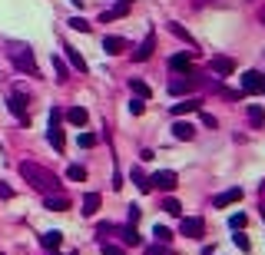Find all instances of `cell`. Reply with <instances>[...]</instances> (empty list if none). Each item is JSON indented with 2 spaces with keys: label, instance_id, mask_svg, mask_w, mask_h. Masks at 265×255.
Instances as JSON below:
<instances>
[{
  "label": "cell",
  "instance_id": "obj_13",
  "mask_svg": "<svg viewBox=\"0 0 265 255\" xmlns=\"http://www.w3.org/2000/svg\"><path fill=\"white\" fill-rule=\"evenodd\" d=\"M169 70H176V73H186V76H196V73H192V60H189L186 53H176V56H172V60H169Z\"/></svg>",
  "mask_w": 265,
  "mask_h": 255
},
{
  "label": "cell",
  "instance_id": "obj_2",
  "mask_svg": "<svg viewBox=\"0 0 265 255\" xmlns=\"http://www.w3.org/2000/svg\"><path fill=\"white\" fill-rule=\"evenodd\" d=\"M7 56L13 60V67L20 70V73H30V76H40L37 70V60H33V50L24 44H10V50H7Z\"/></svg>",
  "mask_w": 265,
  "mask_h": 255
},
{
  "label": "cell",
  "instance_id": "obj_4",
  "mask_svg": "<svg viewBox=\"0 0 265 255\" xmlns=\"http://www.w3.org/2000/svg\"><path fill=\"white\" fill-rule=\"evenodd\" d=\"M7 110H10L24 126L30 123V113H27V96H24V93H10V100H7Z\"/></svg>",
  "mask_w": 265,
  "mask_h": 255
},
{
  "label": "cell",
  "instance_id": "obj_14",
  "mask_svg": "<svg viewBox=\"0 0 265 255\" xmlns=\"http://www.w3.org/2000/svg\"><path fill=\"white\" fill-rule=\"evenodd\" d=\"M103 50H106L109 56H120L123 50H126V40L123 37H103Z\"/></svg>",
  "mask_w": 265,
  "mask_h": 255
},
{
  "label": "cell",
  "instance_id": "obj_26",
  "mask_svg": "<svg viewBox=\"0 0 265 255\" xmlns=\"http://www.w3.org/2000/svg\"><path fill=\"white\" fill-rule=\"evenodd\" d=\"M262 119H265V110H262V106H249V123H252V126H262Z\"/></svg>",
  "mask_w": 265,
  "mask_h": 255
},
{
  "label": "cell",
  "instance_id": "obj_6",
  "mask_svg": "<svg viewBox=\"0 0 265 255\" xmlns=\"http://www.w3.org/2000/svg\"><path fill=\"white\" fill-rule=\"evenodd\" d=\"M149 186H159L163 193H172V189L179 186V176L172 173V169H163V173H156V176L149 179Z\"/></svg>",
  "mask_w": 265,
  "mask_h": 255
},
{
  "label": "cell",
  "instance_id": "obj_29",
  "mask_svg": "<svg viewBox=\"0 0 265 255\" xmlns=\"http://www.w3.org/2000/svg\"><path fill=\"white\" fill-rule=\"evenodd\" d=\"M169 30L176 33L179 40H186V44H189V47H196V40H192V37H189V33H186V30H183V27H179V24H169Z\"/></svg>",
  "mask_w": 265,
  "mask_h": 255
},
{
  "label": "cell",
  "instance_id": "obj_41",
  "mask_svg": "<svg viewBox=\"0 0 265 255\" xmlns=\"http://www.w3.org/2000/svg\"><path fill=\"white\" fill-rule=\"evenodd\" d=\"M116 7H129V0H116Z\"/></svg>",
  "mask_w": 265,
  "mask_h": 255
},
{
  "label": "cell",
  "instance_id": "obj_34",
  "mask_svg": "<svg viewBox=\"0 0 265 255\" xmlns=\"http://www.w3.org/2000/svg\"><path fill=\"white\" fill-rule=\"evenodd\" d=\"M100 249H103V255H126L120 245H113V242H100Z\"/></svg>",
  "mask_w": 265,
  "mask_h": 255
},
{
  "label": "cell",
  "instance_id": "obj_43",
  "mask_svg": "<svg viewBox=\"0 0 265 255\" xmlns=\"http://www.w3.org/2000/svg\"><path fill=\"white\" fill-rule=\"evenodd\" d=\"M262 93H265V83H262Z\"/></svg>",
  "mask_w": 265,
  "mask_h": 255
},
{
  "label": "cell",
  "instance_id": "obj_18",
  "mask_svg": "<svg viewBox=\"0 0 265 255\" xmlns=\"http://www.w3.org/2000/svg\"><path fill=\"white\" fill-rule=\"evenodd\" d=\"M67 50V60L73 63V70H80V73H86V60L80 56V50H73V47H63Z\"/></svg>",
  "mask_w": 265,
  "mask_h": 255
},
{
  "label": "cell",
  "instance_id": "obj_25",
  "mask_svg": "<svg viewBox=\"0 0 265 255\" xmlns=\"http://www.w3.org/2000/svg\"><path fill=\"white\" fill-rule=\"evenodd\" d=\"M67 179L70 182H83V179H86V169H83V166H70L67 169Z\"/></svg>",
  "mask_w": 265,
  "mask_h": 255
},
{
  "label": "cell",
  "instance_id": "obj_11",
  "mask_svg": "<svg viewBox=\"0 0 265 255\" xmlns=\"http://www.w3.org/2000/svg\"><path fill=\"white\" fill-rule=\"evenodd\" d=\"M239 199H242V189L235 186V189H226V193H219V196L212 199V205H215V209H226V205H232V202H239Z\"/></svg>",
  "mask_w": 265,
  "mask_h": 255
},
{
  "label": "cell",
  "instance_id": "obj_24",
  "mask_svg": "<svg viewBox=\"0 0 265 255\" xmlns=\"http://www.w3.org/2000/svg\"><path fill=\"white\" fill-rule=\"evenodd\" d=\"M152 236H156V242L159 245H169V239H172V232L166 229V225H156V229H152Z\"/></svg>",
  "mask_w": 265,
  "mask_h": 255
},
{
  "label": "cell",
  "instance_id": "obj_33",
  "mask_svg": "<svg viewBox=\"0 0 265 255\" xmlns=\"http://www.w3.org/2000/svg\"><path fill=\"white\" fill-rule=\"evenodd\" d=\"M232 242L239 245L242 252H249V249H252V242H249V236H242V232H235V236H232Z\"/></svg>",
  "mask_w": 265,
  "mask_h": 255
},
{
  "label": "cell",
  "instance_id": "obj_19",
  "mask_svg": "<svg viewBox=\"0 0 265 255\" xmlns=\"http://www.w3.org/2000/svg\"><path fill=\"white\" fill-rule=\"evenodd\" d=\"M40 242L47 245V249H60V242H63V232H43V236H40Z\"/></svg>",
  "mask_w": 265,
  "mask_h": 255
},
{
  "label": "cell",
  "instance_id": "obj_21",
  "mask_svg": "<svg viewBox=\"0 0 265 255\" xmlns=\"http://www.w3.org/2000/svg\"><path fill=\"white\" fill-rule=\"evenodd\" d=\"M96 209H100V196L90 193L86 199H83V216H96Z\"/></svg>",
  "mask_w": 265,
  "mask_h": 255
},
{
  "label": "cell",
  "instance_id": "obj_32",
  "mask_svg": "<svg viewBox=\"0 0 265 255\" xmlns=\"http://www.w3.org/2000/svg\"><path fill=\"white\" fill-rule=\"evenodd\" d=\"M146 255H176V252H172L169 245H159V242H156V245H149V249H146Z\"/></svg>",
  "mask_w": 265,
  "mask_h": 255
},
{
  "label": "cell",
  "instance_id": "obj_20",
  "mask_svg": "<svg viewBox=\"0 0 265 255\" xmlns=\"http://www.w3.org/2000/svg\"><path fill=\"white\" fill-rule=\"evenodd\" d=\"M129 13V7H113V10H103L100 13V24H109V20H120V17H126Z\"/></svg>",
  "mask_w": 265,
  "mask_h": 255
},
{
  "label": "cell",
  "instance_id": "obj_31",
  "mask_svg": "<svg viewBox=\"0 0 265 255\" xmlns=\"http://www.w3.org/2000/svg\"><path fill=\"white\" fill-rule=\"evenodd\" d=\"M76 143H80L83 150H93V146H96V136H93V133H80V139H76Z\"/></svg>",
  "mask_w": 265,
  "mask_h": 255
},
{
  "label": "cell",
  "instance_id": "obj_40",
  "mask_svg": "<svg viewBox=\"0 0 265 255\" xmlns=\"http://www.w3.org/2000/svg\"><path fill=\"white\" fill-rule=\"evenodd\" d=\"M10 196H13V189H10V186H4V182H0V199H10Z\"/></svg>",
  "mask_w": 265,
  "mask_h": 255
},
{
  "label": "cell",
  "instance_id": "obj_22",
  "mask_svg": "<svg viewBox=\"0 0 265 255\" xmlns=\"http://www.w3.org/2000/svg\"><path fill=\"white\" fill-rule=\"evenodd\" d=\"M129 90H132V93H136V100H149V87H146V83L143 80H129Z\"/></svg>",
  "mask_w": 265,
  "mask_h": 255
},
{
  "label": "cell",
  "instance_id": "obj_10",
  "mask_svg": "<svg viewBox=\"0 0 265 255\" xmlns=\"http://www.w3.org/2000/svg\"><path fill=\"white\" fill-rule=\"evenodd\" d=\"M109 232H116V236L123 239V245H139L143 239H139L136 225H109Z\"/></svg>",
  "mask_w": 265,
  "mask_h": 255
},
{
  "label": "cell",
  "instance_id": "obj_17",
  "mask_svg": "<svg viewBox=\"0 0 265 255\" xmlns=\"http://www.w3.org/2000/svg\"><path fill=\"white\" fill-rule=\"evenodd\" d=\"M172 136H176V139H192V136H196V126H192V123H183V119H179V123L172 126Z\"/></svg>",
  "mask_w": 265,
  "mask_h": 255
},
{
  "label": "cell",
  "instance_id": "obj_12",
  "mask_svg": "<svg viewBox=\"0 0 265 255\" xmlns=\"http://www.w3.org/2000/svg\"><path fill=\"white\" fill-rule=\"evenodd\" d=\"M212 73H219V76H229V73H235V60H229V56H212Z\"/></svg>",
  "mask_w": 265,
  "mask_h": 255
},
{
  "label": "cell",
  "instance_id": "obj_30",
  "mask_svg": "<svg viewBox=\"0 0 265 255\" xmlns=\"http://www.w3.org/2000/svg\"><path fill=\"white\" fill-rule=\"evenodd\" d=\"M163 209L169 212V216H179V212H183V205H179V202H176V199H172V196H169V199H163Z\"/></svg>",
  "mask_w": 265,
  "mask_h": 255
},
{
  "label": "cell",
  "instance_id": "obj_23",
  "mask_svg": "<svg viewBox=\"0 0 265 255\" xmlns=\"http://www.w3.org/2000/svg\"><path fill=\"white\" fill-rule=\"evenodd\" d=\"M67 119L73 126H83L86 123V110H83V106H73V110H67Z\"/></svg>",
  "mask_w": 265,
  "mask_h": 255
},
{
  "label": "cell",
  "instance_id": "obj_36",
  "mask_svg": "<svg viewBox=\"0 0 265 255\" xmlns=\"http://www.w3.org/2000/svg\"><path fill=\"white\" fill-rule=\"evenodd\" d=\"M70 27H73V30H80V33H90V24H86L83 17H73V20H70Z\"/></svg>",
  "mask_w": 265,
  "mask_h": 255
},
{
  "label": "cell",
  "instance_id": "obj_15",
  "mask_svg": "<svg viewBox=\"0 0 265 255\" xmlns=\"http://www.w3.org/2000/svg\"><path fill=\"white\" fill-rule=\"evenodd\" d=\"M202 110V100H183V103H172V116H186V113H196Z\"/></svg>",
  "mask_w": 265,
  "mask_h": 255
},
{
  "label": "cell",
  "instance_id": "obj_1",
  "mask_svg": "<svg viewBox=\"0 0 265 255\" xmlns=\"http://www.w3.org/2000/svg\"><path fill=\"white\" fill-rule=\"evenodd\" d=\"M20 176H24V179L37 189V193L60 196V179H57V173H50V169L37 166V162H20Z\"/></svg>",
  "mask_w": 265,
  "mask_h": 255
},
{
  "label": "cell",
  "instance_id": "obj_3",
  "mask_svg": "<svg viewBox=\"0 0 265 255\" xmlns=\"http://www.w3.org/2000/svg\"><path fill=\"white\" fill-rule=\"evenodd\" d=\"M47 139L53 143V150L63 153L67 150V136H63V113L60 110H50V130H47Z\"/></svg>",
  "mask_w": 265,
  "mask_h": 255
},
{
  "label": "cell",
  "instance_id": "obj_28",
  "mask_svg": "<svg viewBox=\"0 0 265 255\" xmlns=\"http://www.w3.org/2000/svg\"><path fill=\"white\" fill-rule=\"evenodd\" d=\"M132 182H136V186H139V193H149V179H146V176L143 173H139V169H136V173H132Z\"/></svg>",
  "mask_w": 265,
  "mask_h": 255
},
{
  "label": "cell",
  "instance_id": "obj_39",
  "mask_svg": "<svg viewBox=\"0 0 265 255\" xmlns=\"http://www.w3.org/2000/svg\"><path fill=\"white\" fill-rule=\"evenodd\" d=\"M202 126H209V130H215V126H219V123H215V116H212V113H202Z\"/></svg>",
  "mask_w": 265,
  "mask_h": 255
},
{
  "label": "cell",
  "instance_id": "obj_37",
  "mask_svg": "<svg viewBox=\"0 0 265 255\" xmlns=\"http://www.w3.org/2000/svg\"><path fill=\"white\" fill-rule=\"evenodd\" d=\"M139 216H143V209H139V205H129V225H136Z\"/></svg>",
  "mask_w": 265,
  "mask_h": 255
},
{
  "label": "cell",
  "instance_id": "obj_27",
  "mask_svg": "<svg viewBox=\"0 0 265 255\" xmlns=\"http://www.w3.org/2000/svg\"><path fill=\"white\" fill-rule=\"evenodd\" d=\"M246 222H249V219H246V212H235V216H229V225H232L235 232H239V229H246Z\"/></svg>",
  "mask_w": 265,
  "mask_h": 255
},
{
  "label": "cell",
  "instance_id": "obj_8",
  "mask_svg": "<svg viewBox=\"0 0 265 255\" xmlns=\"http://www.w3.org/2000/svg\"><path fill=\"white\" fill-rule=\"evenodd\" d=\"M196 76H186V80H183V76H176V80H169V93L172 96H183V93H192V90H196Z\"/></svg>",
  "mask_w": 265,
  "mask_h": 255
},
{
  "label": "cell",
  "instance_id": "obj_16",
  "mask_svg": "<svg viewBox=\"0 0 265 255\" xmlns=\"http://www.w3.org/2000/svg\"><path fill=\"white\" fill-rule=\"evenodd\" d=\"M47 209H50V212H67L70 209V199H67V196H47Z\"/></svg>",
  "mask_w": 265,
  "mask_h": 255
},
{
  "label": "cell",
  "instance_id": "obj_9",
  "mask_svg": "<svg viewBox=\"0 0 265 255\" xmlns=\"http://www.w3.org/2000/svg\"><path fill=\"white\" fill-rule=\"evenodd\" d=\"M152 50H156V33H146V40L136 47V53H132V60L136 63H146L152 56Z\"/></svg>",
  "mask_w": 265,
  "mask_h": 255
},
{
  "label": "cell",
  "instance_id": "obj_44",
  "mask_svg": "<svg viewBox=\"0 0 265 255\" xmlns=\"http://www.w3.org/2000/svg\"><path fill=\"white\" fill-rule=\"evenodd\" d=\"M262 219H265V209H262Z\"/></svg>",
  "mask_w": 265,
  "mask_h": 255
},
{
  "label": "cell",
  "instance_id": "obj_7",
  "mask_svg": "<svg viewBox=\"0 0 265 255\" xmlns=\"http://www.w3.org/2000/svg\"><path fill=\"white\" fill-rule=\"evenodd\" d=\"M262 83L265 76L259 70H249V73H242V93H262Z\"/></svg>",
  "mask_w": 265,
  "mask_h": 255
},
{
  "label": "cell",
  "instance_id": "obj_38",
  "mask_svg": "<svg viewBox=\"0 0 265 255\" xmlns=\"http://www.w3.org/2000/svg\"><path fill=\"white\" fill-rule=\"evenodd\" d=\"M143 110H146V103H143V100H132V103H129V113H132V116H139Z\"/></svg>",
  "mask_w": 265,
  "mask_h": 255
},
{
  "label": "cell",
  "instance_id": "obj_42",
  "mask_svg": "<svg viewBox=\"0 0 265 255\" xmlns=\"http://www.w3.org/2000/svg\"><path fill=\"white\" fill-rule=\"evenodd\" d=\"M202 4H209V0H196V7H202Z\"/></svg>",
  "mask_w": 265,
  "mask_h": 255
},
{
  "label": "cell",
  "instance_id": "obj_5",
  "mask_svg": "<svg viewBox=\"0 0 265 255\" xmlns=\"http://www.w3.org/2000/svg\"><path fill=\"white\" fill-rule=\"evenodd\" d=\"M179 232H183L186 239H202V232H206V222H202L199 216H186L183 222H179Z\"/></svg>",
  "mask_w": 265,
  "mask_h": 255
},
{
  "label": "cell",
  "instance_id": "obj_35",
  "mask_svg": "<svg viewBox=\"0 0 265 255\" xmlns=\"http://www.w3.org/2000/svg\"><path fill=\"white\" fill-rule=\"evenodd\" d=\"M53 70H57V80H67V63L60 56H53Z\"/></svg>",
  "mask_w": 265,
  "mask_h": 255
}]
</instances>
